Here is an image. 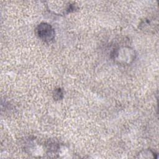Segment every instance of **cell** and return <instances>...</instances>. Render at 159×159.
I'll use <instances>...</instances> for the list:
<instances>
[{
	"label": "cell",
	"instance_id": "5",
	"mask_svg": "<svg viewBox=\"0 0 159 159\" xmlns=\"http://www.w3.org/2000/svg\"><path fill=\"white\" fill-rule=\"evenodd\" d=\"M64 93L61 88H57L53 92V98L55 101H60L63 98Z\"/></svg>",
	"mask_w": 159,
	"mask_h": 159
},
{
	"label": "cell",
	"instance_id": "3",
	"mask_svg": "<svg viewBox=\"0 0 159 159\" xmlns=\"http://www.w3.org/2000/svg\"><path fill=\"white\" fill-rule=\"evenodd\" d=\"M45 147L48 155H57L59 151L60 145L57 140L54 139H48L45 144Z\"/></svg>",
	"mask_w": 159,
	"mask_h": 159
},
{
	"label": "cell",
	"instance_id": "1",
	"mask_svg": "<svg viewBox=\"0 0 159 159\" xmlns=\"http://www.w3.org/2000/svg\"><path fill=\"white\" fill-rule=\"evenodd\" d=\"M136 55V52L133 48L129 46H120L112 50L111 58L117 64L128 65L134 62Z\"/></svg>",
	"mask_w": 159,
	"mask_h": 159
},
{
	"label": "cell",
	"instance_id": "4",
	"mask_svg": "<svg viewBox=\"0 0 159 159\" xmlns=\"http://www.w3.org/2000/svg\"><path fill=\"white\" fill-rule=\"evenodd\" d=\"M137 158H157V153L150 149H145L140 151L137 156Z\"/></svg>",
	"mask_w": 159,
	"mask_h": 159
},
{
	"label": "cell",
	"instance_id": "2",
	"mask_svg": "<svg viewBox=\"0 0 159 159\" xmlns=\"http://www.w3.org/2000/svg\"><path fill=\"white\" fill-rule=\"evenodd\" d=\"M35 34L39 39L46 43L52 42L55 36V30L52 25L44 22L37 25L35 29Z\"/></svg>",
	"mask_w": 159,
	"mask_h": 159
}]
</instances>
